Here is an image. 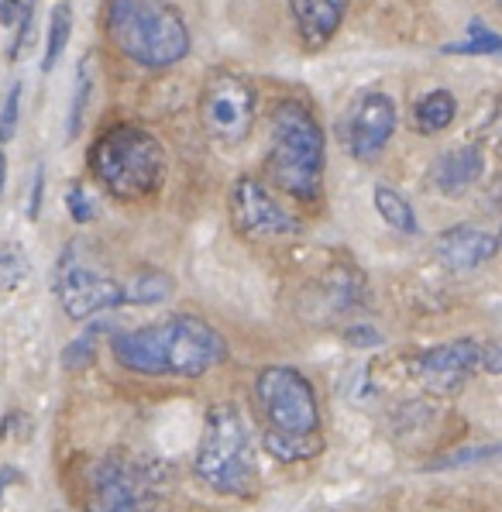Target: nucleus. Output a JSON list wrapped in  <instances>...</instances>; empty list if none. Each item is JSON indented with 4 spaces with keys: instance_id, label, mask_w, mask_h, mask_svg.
<instances>
[{
    "instance_id": "6ab92c4d",
    "label": "nucleus",
    "mask_w": 502,
    "mask_h": 512,
    "mask_svg": "<svg viewBox=\"0 0 502 512\" xmlns=\"http://www.w3.org/2000/svg\"><path fill=\"white\" fill-rule=\"evenodd\" d=\"M31 275V262L25 255V248L14 241L0 244V293H14L28 282Z\"/></svg>"
},
{
    "instance_id": "6e6552de",
    "label": "nucleus",
    "mask_w": 502,
    "mask_h": 512,
    "mask_svg": "<svg viewBox=\"0 0 502 512\" xmlns=\"http://www.w3.org/2000/svg\"><path fill=\"white\" fill-rule=\"evenodd\" d=\"M56 296L62 310H66V317L73 320H90L104 310L124 306L121 282L111 279L107 272H100L93 262H86L80 244H69L62 251L56 265Z\"/></svg>"
},
{
    "instance_id": "0eeeda50",
    "label": "nucleus",
    "mask_w": 502,
    "mask_h": 512,
    "mask_svg": "<svg viewBox=\"0 0 502 512\" xmlns=\"http://www.w3.org/2000/svg\"><path fill=\"white\" fill-rule=\"evenodd\" d=\"M166 492V468L152 458L111 454L90 471L86 512H152Z\"/></svg>"
},
{
    "instance_id": "2eb2a0df",
    "label": "nucleus",
    "mask_w": 502,
    "mask_h": 512,
    "mask_svg": "<svg viewBox=\"0 0 502 512\" xmlns=\"http://www.w3.org/2000/svg\"><path fill=\"white\" fill-rule=\"evenodd\" d=\"M289 11H293L303 45L307 49H324L341 28L348 0H289Z\"/></svg>"
},
{
    "instance_id": "423d86ee",
    "label": "nucleus",
    "mask_w": 502,
    "mask_h": 512,
    "mask_svg": "<svg viewBox=\"0 0 502 512\" xmlns=\"http://www.w3.org/2000/svg\"><path fill=\"white\" fill-rule=\"evenodd\" d=\"M90 169L111 196L138 203L155 196L166 183V148L152 131L117 124L90 148Z\"/></svg>"
},
{
    "instance_id": "aec40b11",
    "label": "nucleus",
    "mask_w": 502,
    "mask_h": 512,
    "mask_svg": "<svg viewBox=\"0 0 502 512\" xmlns=\"http://www.w3.org/2000/svg\"><path fill=\"white\" fill-rule=\"evenodd\" d=\"M69 35H73V11L66 4H56L49 18V45H45V62H42L45 73L56 69V62L62 59V52L69 45Z\"/></svg>"
},
{
    "instance_id": "ddd939ff",
    "label": "nucleus",
    "mask_w": 502,
    "mask_h": 512,
    "mask_svg": "<svg viewBox=\"0 0 502 512\" xmlns=\"http://www.w3.org/2000/svg\"><path fill=\"white\" fill-rule=\"evenodd\" d=\"M499 244H502L499 234L485 231V227L458 224L437 234L434 255H437V262L451 272H475L478 265L492 262V258L499 255Z\"/></svg>"
},
{
    "instance_id": "a211bd4d",
    "label": "nucleus",
    "mask_w": 502,
    "mask_h": 512,
    "mask_svg": "<svg viewBox=\"0 0 502 512\" xmlns=\"http://www.w3.org/2000/svg\"><path fill=\"white\" fill-rule=\"evenodd\" d=\"M372 196H375V210H379V217L386 220L392 231H399V234H417L420 231V227H417V214H413L410 200H406L399 189L379 183Z\"/></svg>"
},
{
    "instance_id": "4468645a",
    "label": "nucleus",
    "mask_w": 502,
    "mask_h": 512,
    "mask_svg": "<svg viewBox=\"0 0 502 512\" xmlns=\"http://www.w3.org/2000/svg\"><path fill=\"white\" fill-rule=\"evenodd\" d=\"M485 172V152L482 145L468 141V145H458L451 152L437 155V162L430 165V186L441 196H458L465 189H472Z\"/></svg>"
},
{
    "instance_id": "1a4fd4ad",
    "label": "nucleus",
    "mask_w": 502,
    "mask_h": 512,
    "mask_svg": "<svg viewBox=\"0 0 502 512\" xmlns=\"http://www.w3.org/2000/svg\"><path fill=\"white\" fill-rule=\"evenodd\" d=\"M227 210H231L234 231L251 241H282V238H296L303 231L296 214H289L276 196H272V189L255 176L234 179L231 196H227Z\"/></svg>"
},
{
    "instance_id": "7ed1b4c3",
    "label": "nucleus",
    "mask_w": 502,
    "mask_h": 512,
    "mask_svg": "<svg viewBox=\"0 0 502 512\" xmlns=\"http://www.w3.org/2000/svg\"><path fill=\"white\" fill-rule=\"evenodd\" d=\"M327 141L317 114L303 100H279L269 114L265 172L282 193L300 203H317L324 193Z\"/></svg>"
},
{
    "instance_id": "2f4dec72",
    "label": "nucleus",
    "mask_w": 502,
    "mask_h": 512,
    "mask_svg": "<svg viewBox=\"0 0 502 512\" xmlns=\"http://www.w3.org/2000/svg\"><path fill=\"white\" fill-rule=\"evenodd\" d=\"M499 4H502V0H499Z\"/></svg>"
},
{
    "instance_id": "c756f323",
    "label": "nucleus",
    "mask_w": 502,
    "mask_h": 512,
    "mask_svg": "<svg viewBox=\"0 0 502 512\" xmlns=\"http://www.w3.org/2000/svg\"><path fill=\"white\" fill-rule=\"evenodd\" d=\"M11 482H18V471H14V468H0V499H4V488L11 485Z\"/></svg>"
},
{
    "instance_id": "c85d7f7f",
    "label": "nucleus",
    "mask_w": 502,
    "mask_h": 512,
    "mask_svg": "<svg viewBox=\"0 0 502 512\" xmlns=\"http://www.w3.org/2000/svg\"><path fill=\"white\" fill-rule=\"evenodd\" d=\"M485 135H489L496 145L502 148V97H499V104L492 107V114H489V124H485Z\"/></svg>"
},
{
    "instance_id": "f257e3e1",
    "label": "nucleus",
    "mask_w": 502,
    "mask_h": 512,
    "mask_svg": "<svg viewBox=\"0 0 502 512\" xmlns=\"http://www.w3.org/2000/svg\"><path fill=\"white\" fill-rule=\"evenodd\" d=\"M111 351L117 365L135 375L200 378L227 361V341L203 317L176 313L159 324L114 334Z\"/></svg>"
},
{
    "instance_id": "5701e85b",
    "label": "nucleus",
    "mask_w": 502,
    "mask_h": 512,
    "mask_svg": "<svg viewBox=\"0 0 502 512\" xmlns=\"http://www.w3.org/2000/svg\"><path fill=\"white\" fill-rule=\"evenodd\" d=\"M90 97H93V73H90V55H86L80 62V69H76V93H73V110H69V131H66L69 138L80 135Z\"/></svg>"
},
{
    "instance_id": "39448f33",
    "label": "nucleus",
    "mask_w": 502,
    "mask_h": 512,
    "mask_svg": "<svg viewBox=\"0 0 502 512\" xmlns=\"http://www.w3.org/2000/svg\"><path fill=\"white\" fill-rule=\"evenodd\" d=\"M107 35L145 69H169L190 55V28L162 0H107Z\"/></svg>"
},
{
    "instance_id": "dca6fc26",
    "label": "nucleus",
    "mask_w": 502,
    "mask_h": 512,
    "mask_svg": "<svg viewBox=\"0 0 502 512\" xmlns=\"http://www.w3.org/2000/svg\"><path fill=\"white\" fill-rule=\"evenodd\" d=\"M454 117H458V100L451 90H430L427 97L417 100V110H413L420 135H437V131L451 128Z\"/></svg>"
},
{
    "instance_id": "f8f14e48",
    "label": "nucleus",
    "mask_w": 502,
    "mask_h": 512,
    "mask_svg": "<svg viewBox=\"0 0 502 512\" xmlns=\"http://www.w3.org/2000/svg\"><path fill=\"white\" fill-rule=\"evenodd\" d=\"M478 351L482 344L472 341V337H458V341L447 344H434V348L420 351L417 358L410 361L413 378L434 396H451L465 385V378L478 368Z\"/></svg>"
},
{
    "instance_id": "20e7f679",
    "label": "nucleus",
    "mask_w": 502,
    "mask_h": 512,
    "mask_svg": "<svg viewBox=\"0 0 502 512\" xmlns=\"http://www.w3.org/2000/svg\"><path fill=\"white\" fill-rule=\"evenodd\" d=\"M193 471L210 492L238 495V499L251 495L262 482L255 440H251L245 416L234 403L210 406L200 444H196Z\"/></svg>"
},
{
    "instance_id": "412c9836",
    "label": "nucleus",
    "mask_w": 502,
    "mask_h": 512,
    "mask_svg": "<svg viewBox=\"0 0 502 512\" xmlns=\"http://www.w3.org/2000/svg\"><path fill=\"white\" fill-rule=\"evenodd\" d=\"M441 52L447 55H499L502 52V35H496L489 25H482V21H475L472 28H468V38H461V42H451L444 45Z\"/></svg>"
},
{
    "instance_id": "9d476101",
    "label": "nucleus",
    "mask_w": 502,
    "mask_h": 512,
    "mask_svg": "<svg viewBox=\"0 0 502 512\" xmlns=\"http://www.w3.org/2000/svg\"><path fill=\"white\" fill-rule=\"evenodd\" d=\"M200 121L221 145H241L255 128V90L234 73H217L200 93Z\"/></svg>"
},
{
    "instance_id": "393cba45",
    "label": "nucleus",
    "mask_w": 502,
    "mask_h": 512,
    "mask_svg": "<svg viewBox=\"0 0 502 512\" xmlns=\"http://www.w3.org/2000/svg\"><path fill=\"white\" fill-rule=\"evenodd\" d=\"M66 207H69V217H73L76 224H90V220L97 217V203H93L90 196H86L83 186H69Z\"/></svg>"
},
{
    "instance_id": "9b49d317",
    "label": "nucleus",
    "mask_w": 502,
    "mask_h": 512,
    "mask_svg": "<svg viewBox=\"0 0 502 512\" xmlns=\"http://www.w3.org/2000/svg\"><path fill=\"white\" fill-rule=\"evenodd\" d=\"M399 124V110L396 100L382 90H368L351 104L348 110V124H344V141H348L351 159L358 162H372L386 152V145L396 135Z\"/></svg>"
},
{
    "instance_id": "7c9ffc66",
    "label": "nucleus",
    "mask_w": 502,
    "mask_h": 512,
    "mask_svg": "<svg viewBox=\"0 0 502 512\" xmlns=\"http://www.w3.org/2000/svg\"><path fill=\"white\" fill-rule=\"evenodd\" d=\"M4 179H7V159H4V152H0V193H4Z\"/></svg>"
},
{
    "instance_id": "bb28decb",
    "label": "nucleus",
    "mask_w": 502,
    "mask_h": 512,
    "mask_svg": "<svg viewBox=\"0 0 502 512\" xmlns=\"http://www.w3.org/2000/svg\"><path fill=\"white\" fill-rule=\"evenodd\" d=\"M42 193H45V169L38 165L35 179H31V200H28V217L31 220H38V214H42Z\"/></svg>"
},
{
    "instance_id": "cd10ccee",
    "label": "nucleus",
    "mask_w": 502,
    "mask_h": 512,
    "mask_svg": "<svg viewBox=\"0 0 502 512\" xmlns=\"http://www.w3.org/2000/svg\"><path fill=\"white\" fill-rule=\"evenodd\" d=\"M25 11V0H0V25H14Z\"/></svg>"
},
{
    "instance_id": "b1692460",
    "label": "nucleus",
    "mask_w": 502,
    "mask_h": 512,
    "mask_svg": "<svg viewBox=\"0 0 502 512\" xmlns=\"http://www.w3.org/2000/svg\"><path fill=\"white\" fill-rule=\"evenodd\" d=\"M21 90H25V86L14 83L11 90H7V97H4V107H0V145H7V141L14 138V131H18V117H21Z\"/></svg>"
},
{
    "instance_id": "4be33fe9",
    "label": "nucleus",
    "mask_w": 502,
    "mask_h": 512,
    "mask_svg": "<svg viewBox=\"0 0 502 512\" xmlns=\"http://www.w3.org/2000/svg\"><path fill=\"white\" fill-rule=\"evenodd\" d=\"M104 330H107L104 324H93V327H86L76 341H69L66 351H62V368H66V372H83V368L97 358V337L104 334Z\"/></svg>"
},
{
    "instance_id": "f03ea898",
    "label": "nucleus",
    "mask_w": 502,
    "mask_h": 512,
    "mask_svg": "<svg viewBox=\"0 0 502 512\" xmlns=\"http://www.w3.org/2000/svg\"><path fill=\"white\" fill-rule=\"evenodd\" d=\"M255 406L262 420V447L282 464L313 461L324 451V423L313 382L289 365H269L255 375Z\"/></svg>"
},
{
    "instance_id": "a878e982",
    "label": "nucleus",
    "mask_w": 502,
    "mask_h": 512,
    "mask_svg": "<svg viewBox=\"0 0 502 512\" xmlns=\"http://www.w3.org/2000/svg\"><path fill=\"white\" fill-rule=\"evenodd\" d=\"M478 368L489 375H502V337L482 344V351H478Z\"/></svg>"
},
{
    "instance_id": "f3484780",
    "label": "nucleus",
    "mask_w": 502,
    "mask_h": 512,
    "mask_svg": "<svg viewBox=\"0 0 502 512\" xmlns=\"http://www.w3.org/2000/svg\"><path fill=\"white\" fill-rule=\"evenodd\" d=\"M121 289H124V303L128 306H155V303H166L172 296V289H176V282L159 269H145V272L131 275Z\"/></svg>"
}]
</instances>
